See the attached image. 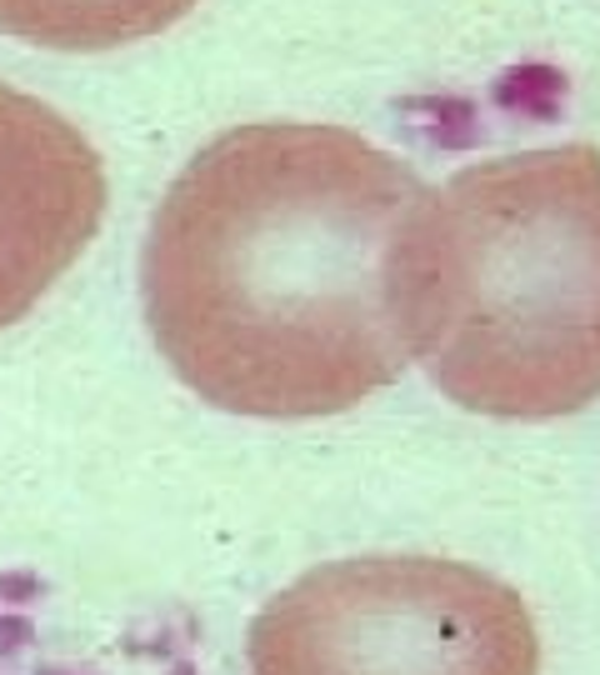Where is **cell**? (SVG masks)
I'll return each instance as SVG.
<instances>
[{
	"instance_id": "cell-1",
	"label": "cell",
	"mask_w": 600,
	"mask_h": 675,
	"mask_svg": "<svg viewBox=\"0 0 600 675\" xmlns=\"http://www.w3.org/2000/svg\"><path fill=\"white\" fill-rule=\"evenodd\" d=\"M420 195L406 161L346 125L260 121L170 181L140 251L166 365L216 411L310 421L400 381L386 251Z\"/></svg>"
},
{
	"instance_id": "cell-2",
	"label": "cell",
	"mask_w": 600,
	"mask_h": 675,
	"mask_svg": "<svg viewBox=\"0 0 600 675\" xmlns=\"http://www.w3.org/2000/svg\"><path fill=\"white\" fill-rule=\"evenodd\" d=\"M406 361L496 421L600 401V151L476 161L410 201L386 251Z\"/></svg>"
},
{
	"instance_id": "cell-3",
	"label": "cell",
	"mask_w": 600,
	"mask_h": 675,
	"mask_svg": "<svg viewBox=\"0 0 600 675\" xmlns=\"http://www.w3.org/2000/svg\"><path fill=\"white\" fill-rule=\"evenodd\" d=\"M250 675H536L520 591L436 555L330 561L250 621Z\"/></svg>"
},
{
	"instance_id": "cell-4",
	"label": "cell",
	"mask_w": 600,
	"mask_h": 675,
	"mask_svg": "<svg viewBox=\"0 0 600 675\" xmlns=\"http://www.w3.org/2000/svg\"><path fill=\"white\" fill-rule=\"evenodd\" d=\"M106 215V165L56 105L0 81V331L80 261Z\"/></svg>"
},
{
	"instance_id": "cell-5",
	"label": "cell",
	"mask_w": 600,
	"mask_h": 675,
	"mask_svg": "<svg viewBox=\"0 0 600 675\" xmlns=\"http://www.w3.org/2000/svg\"><path fill=\"white\" fill-rule=\"evenodd\" d=\"M200 0H0V36L46 51H116L170 31Z\"/></svg>"
}]
</instances>
